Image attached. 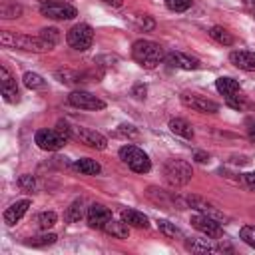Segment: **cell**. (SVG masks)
Instances as JSON below:
<instances>
[{"label":"cell","mask_w":255,"mask_h":255,"mask_svg":"<svg viewBox=\"0 0 255 255\" xmlns=\"http://www.w3.org/2000/svg\"><path fill=\"white\" fill-rule=\"evenodd\" d=\"M0 42L6 48H18V50H26V52H50L54 46L48 44L46 40H42L40 36H28V34H16L10 30H4L0 34Z\"/></svg>","instance_id":"cell-1"},{"label":"cell","mask_w":255,"mask_h":255,"mask_svg":"<svg viewBox=\"0 0 255 255\" xmlns=\"http://www.w3.org/2000/svg\"><path fill=\"white\" fill-rule=\"evenodd\" d=\"M131 58L141 66V68H155L163 58V48L157 44V42H151V40H137L133 42L131 46Z\"/></svg>","instance_id":"cell-2"},{"label":"cell","mask_w":255,"mask_h":255,"mask_svg":"<svg viewBox=\"0 0 255 255\" xmlns=\"http://www.w3.org/2000/svg\"><path fill=\"white\" fill-rule=\"evenodd\" d=\"M118 153H120V159H122L124 163H128V167H131V169L137 171V173H147V171L151 169L149 155H147L143 149H139L137 145H131V143L122 145Z\"/></svg>","instance_id":"cell-3"},{"label":"cell","mask_w":255,"mask_h":255,"mask_svg":"<svg viewBox=\"0 0 255 255\" xmlns=\"http://www.w3.org/2000/svg\"><path fill=\"white\" fill-rule=\"evenodd\" d=\"M163 175H165L169 185L181 187L191 179L193 171H191V165L183 159H167L163 163Z\"/></svg>","instance_id":"cell-4"},{"label":"cell","mask_w":255,"mask_h":255,"mask_svg":"<svg viewBox=\"0 0 255 255\" xmlns=\"http://www.w3.org/2000/svg\"><path fill=\"white\" fill-rule=\"evenodd\" d=\"M34 141H36V145H38L40 149H44V151H58V149H62V147L66 145L68 139H66V135H64L58 128H54V129L44 128V129H38V131H36Z\"/></svg>","instance_id":"cell-5"},{"label":"cell","mask_w":255,"mask_h":255,"mask_svg":"<svg viewBox=\"0 0 255 255\" xmlns=\"http://www.w3.org/2000/svg\"><path fill=\"white\" fill-rule=\"evenodd\" d=\"M66 42L74 50H80V52L88 50L92 46V42H94V30H92V26H88V24H76L66 34Z\"/></svg>","instance_id":"cell-6"},{"label":"cell","mask_w":255,"mask_h":255,"mask_svg":"<svg viewBox=\"0 0 255 255\" xmlns=\"http://www.w3.org/2000/svg\"><path fill=\"white\" fill-rule=\"evenodd\" d=\"M40 12H42V16L52 18V20H72V18L78 16V10H76L72 4L56 2V0L44 2V4L40 6Z\"/></svg>","instance_id":"cell-7"},{"label":"cell","mask_w":255,"mask_h":255,"mask_svg":"<svg viewBox=\"0 0 255 255\" xmlns=\"http://www.w3.org/2000/svg\"><path fill=\"white\" fill-rule=\"evenodd\" d=\"M197 231H201L203 235L211 237V239H219L223 235V229H221V221H217L215 217H209L205 213H199V215H191V221H189Z\"/></svg>","instance_id":"cell-8"},{"label":"cell","mask_w":255,"mask_h":255,"mask_svg":"<svg viewBox=\"0 0 255 255\" xmlns=\"http://www.w3.org/2000/svg\"><path fill=\"white\" fill-rule=\"evenodd\" d=\"M68 102L76 108H82V110H104L106 108V102L100 100L98 96L86 92V90H74L70 96H68Z\"/></svg>","instance_id":"cell-9"},{"label":"cell","mask_w":255,"mask_h":255,"mask_svg":"<svg viewBox=\"0 0 255 255\" xmlns=\"http://www.w3.org/2000/svg\"><path fill=\"white\" fill-rule=\"evenodd\" d=\"M72 131H74V135H76L82 143H86L88 147H94V149H106V147H108L106 135H102L100 131H96V129H92V128L76 126V128H72Z\"/></svg>","instance_id":"cell-10"},{"label":"cell","mask_w":255,"mask_h":255,"mask_svg":"<svg viewBox=\"0 0 255 255\" xmlns=\"http://www.w3.org/2000/svg\"><path fill=\"white\" fill-rule=\"evenodd\" d=\"M181 104L199 114H217L219 112V104H215L213 100H207L203 96H195V94H181Z\"/></svg>","instance_id":"cell-11"},{"label":"cell","mask_w":255,"mask_h":255,"mask_svg":"<svg viewBox=\"0 0 255 255\" xmlns=\"http://www.w3.org/2000/svg\"><path fill=\"white\" fill-rule=\"evenodd\" d=\"M86 217H88V225H90V227H94V229H104L106 223L112 219V211H110L108 207H104L102 203H92V205L88 207Z\"/></svg>","instance_id":"cell-12"},{"label":"cell","mask_w":255,"mask_h":255,"mask_svg":"<svg viewBox=\"0 0 255 255\" xmlns=\"http://www.w3.org/2000/svg\"><path fill=\"white\" fill-rule=\"evenodd\" d=\"M0 82H2V96L8 104H16L18 102V86L16 80L12 78V74L8 72L6 66L0 68Z\"/></svg>","instance_id":"cell-13"},{"label":"cell","mask_w":255,"mask_h":255,"mask_svg":"<svg viewBox=\"0 0 255 255\" xmlns=\"http://www.w3.org/2000/svg\"><path fill=\"white\" fill-rule=\"evenodd\" d=\"M185 203L189 205V207H193V209H197V211H201V213H205V215H209V217H215L217 221H223V219H227L215 205H211L209 201H205L203 197H197V195H189V197H185Z\"/></svg>","instance_id":"cell-14"},{"label":"cell","mask_w":255,"mask_h":255,"mask_svg":"<svg viewBox=\"0 0 255 255\" xmlns=\"http://www.w3.org/2000/svg\"><path fill=\"white\" fill-rule=\"evenodd\" d=\"M229 62L245 72H255V52L249 50H235L229 54Z\"/></svg>","instance_id":"cell-15"},{"label":"cell","mask_w":255,"mask_h":255,"mask_svg":"<svg viewBox=\"0 0 255 255\" xmlns=\"http://www.w3.org/2000/svg\"><path fill=\"white\" fill-rule=\"evenodd\" d=\"M165 60L169 66L173 68H181V70H197L199 68V60L197 58H191L183 52H167L165 54Z\"/></svg>","instance_id":"cell-16"},{"label":"cell","mask_w":255,"mask_h":255,"mask_svg":"<svg viewBox=\"0 0 255 255\" xmlns=\"http://www.w3.org/2000/svg\"><path fill=\"white\" fill-rule=\"evenodd\" d=\"M28 207H30V199H20V201H14L10 207H6V211H4V223L6 225H14L16 221H20L22 219V215L28 211Z\"/></svg>","instance_id":"cell-17"},{"label":"cell","mask_w":255,"mask_h":255,"mask_svg":"<svg viewBox=\"0 0 255 255\" xmlns=\"http://www.w3.org/2000/svg\"><path fill=\"white\" fill-rule=\"evenodd\" d=\"M122 219L129 225V227H143V229H147L149 227V219H147V215H143L141 211H137V209H122Z\"/></svg>","instance_id":"cell-18"},{"label":"cell","mask_w":255,"mask_h":255,"mask_svg":"<svg viewBox=\"0 0 255 255\" xmlns=\"http://www.w3.org/2000/svg\"><path fill=\"white\" fill-rule=\"evenodd\" d=\"M169 129H171L175 135H181V137H185V139H191V137H193V128H191V124H189L187 120H183V118H171V120H169Z\"/></svg>","instance_id":"cell-19"},{"label":"cell","mask_w":255,"mask_h":255,"mask_svg":"<svg viewBox=\"0 0 255 255\" xmlns=\"http://www.w3.org/2000/svg\"><path fill=\"white\" fill-rule=\"evenodd\" d=\"M104 231H106L108 235H112V237H118V239H128V237H129V225H128L124 219H122V221L110 219V221L106 223Z\"/></svg>","instance_id":"cell-20"},{"label":"cell","mask_w":255,"mask_h":255,"mask_svg":"<svg viewBox=\"0 0 255 255\" xmlns=\"http://www.w3.org/2000/svg\"><path fill=\"white\" fill-rule=\"evenodd\" d=\"M74 167H76L80 173H84V175H98V173L102 171L100 163H98L96 159H90V157H80V159H76Z\"/></svg>","instance_id":"cell-21"},{"label":"cell","mask_w":255,"mask_h":255,"mask_svg":"<svg viewBox=\"0 0 255 255\" xmlns=\"http://www.w3.org/2000/svg\"><path fill=\"white\" fill-rule=\"evenodd\" d=\"M215 88L219 94H223L225 98L227 96H233V94H239V84L233 80V78H219L215 82Z\"/></svg>","instance_id":"cell-22"},{"label":"cell","mask_w":255,"mask_h":255,"mask_svg":"<svg viewBox=\"0 0 255 255\" xmlns=\"http://www.w3.org/2000/svg\"><path fill=\"white\" fill-rule=\"evenodd\" d=\"M56 78H58L62 84L74 86V84H80V82H84L86 74H80V72H74V70H58V72H56Z\"/></svg>","instance_id":"cell-23"},{"label":"cell","mask_w":255,"mask_h":255,"mask_svg":"<svg viewBox=\"0 0 255 255\" xmlns=\"http://www.w3.org/2000/svg\"><path fill=\"white\" fill-rule=\"evenodd\" d=\"M147 195L155 201V203H161V205H175V203H179V205H183L179 199H175V197H169L163 189H155V187H149V191H147Z\"/></svg>","instance_id":"cell-24"},{"label":"cell","mask_w":255,"mask_h":255,"mask_svg":"<svg viewBox=\"0 0 255 255\" xmlns=\"http://www.w3.org/2000/svg\"><path fill=\"white\" fill-rule=\"evenodd\" d=\"M209 36H211L215 42H219L221 46H231V44H233L231 32H227L223 26H213V28H209Z\"/></svg>","instance_id":"cell-25"},{"label":"cell","mask_w":255,"mask_h":255,"mask_svg":"<svg viewBox=\"0 0 255 255\" xmlns=\"http://www.w3.org/2000/svg\"><path fill=\"white\" fill-rule=\"evenodd\" d=\"M22 6L20 4H16V2H4L2 6H0V18H4V20H12V18H20L22 16Z\"/></svg>","instance_id":"cell-26"},{"label":"cell","mask_w":255,"mask_h":255,"mask_svg":"<svg viewBox=\"0 0 255 255\" xmlns=\"http://www.w3.org/2000/svg\"><path fill=\"white\" fill-rule=\"evenodd\" d=\"M22 80H24V86L30 90H44L46 88V80L42 76H38L36 72H26L22 76Z\"/></svg>","instance_id":"cell-27"},{"label":"cell","mask_w":255,"mask_h":255,"mask_svg":"<svg viewBox=\"0 0 255 255\" xmlns=\"http://www.w3.org/2000/svg\"><path fill=\"white\" fill-rule=\"evenodd\" d=\"M157 229L165 235V237H169V239H175V237H183V233H181V229L179 227H175V223H169V221H165V219H159L157 221Z\"/></svg>","instance_id":"cell-28"},{"label":"cell","mask_w":255,"mask_h":255,"mask_svg":"<svg viewBox=\"0 0 255 255\" xmlns=\"http://www.w3.org/2000/svg\"><path fill=\"white\" fill-rule=\"evenodd\" d=\"M56 221H58V215H56L54 211H42V213L36 217L38 227H40V229H44V231H48L50 227H54V225H56Z\"/></svg>","instance_id":"cell-29"},{"label":"cell","mask_w":255,"mask_h":255,"mask_svg":"<svg viewBox=\"0 0 255 255\" xmlns=\"http://www.w3.org/2000/svg\"><path fill=\"white\" fill-rule=\"evenodd\" d=\"M82 215H84V211H82V199H76V201L68 207V211H66V221L76 223V221L82 219Z\"/></svg>","instance_id":"cell-30"},{"label":"cell","mask_w":255,"mask_h":255,"mask_svg":"<svg viewBox=\"0 0 255 255\" xmlns=\"http://www.w3.org/2000/svg\"><path fill=\"white\" fill-rule=\"evenodd\" d=\"M56 239L58 237L54 233H42L38 237H32L30 241H26V245H30V247H46V245H52Z\"/></svg>","instance_id":"cell-31"},{"label":"cell","mask_w":255,"mask_h":255,"mask_svg":"<svg viewBox=\"0 0 255 255\" xmlns=\"http://www.w3.org/2000/svg\"><path fill=\"white\" fill-rule=\"evenodd\" d=\"M163 2H165V6H167L171 12H185V10H189L191 4H193V0H163Z\"/></svg>","instance_id":"cell-32"},{"label":"cell","mask_w":255,"mask_h":255,"mask_svg":"<svg viewBox=\"0 0 255 255\" xmlns=\"http://www.w3.org/2000/svg\"><path fill=\"white\" fill-rule=\"evenodd\" d=\"M239 237H241L249 247L255 249V225H243V227L239 229Z\"/></svg>","instance_id":"cell-33"},{"label":"cell","mask_w":255,"mask_h":255,"mask_svg":"<svg viewBox=\"0 0 255 255\" xmlns=\"http://www.w3.org/2000/svg\"><path fill=\"white\" fill-rule=\"evenodd\" d=\"M38 36H40L42 40H46L48 44H52V46H56L58 40H60V32H58L56 28H42Z\"/></svg>","instance_id":"cell-34"},{"label":"cell","mask_w":255,"mask_h":255,"mask_svg":"<svg viewBox=\"0 0 255 255\" xmlns=\"http://www.w3.org/2000/svg\"><path fill=\"white\" fill-rule=\"evenodd\" d=\"M18 187H20L22 191H26V193H34V189H36V181H34L32 175L24 173V175L18 177Z\"/></svg>","instance_id":"cell-35"},{"label":"cell","mask_w":255,"mask_h":255,"mask_svg":"<svg viewBox=\"0 0 255 255\" xmlns=\"http://www.w3.org/2000/svg\"><path fill=\"white\" fill-rule=\"evenodd\" d=\"M225 102H227V106H231V108H235V110H241V108H245V106H247V100H245V96H241V94L227 96V98H225Z\"/></svg>","instance_id":"cell-36"},{"label":"cell","mask_w":255,"mask_h":255,"mask_svg":"<svg viewBox=\"0 0 255 255\" xmlns=\"http://www.w3.org/2000/svg\"><path fill=\"white\" fill-rule=\"evenodd\" d=\"M137 24H139L143 30H153V26H155V22H153L149 16H143V18H139V20H137Z\"/></svg>","instance_id":"cell-37"},{"label":"cell","mask_w":255,"mask_h":255,"mask_svg":"<svg viewBox=\"0 0 255 255\" xmlns=\"http://www.w3.org/2000/svg\"><path fill=\"white\" fill-rule=\"evenodd\" d=\"M118 133H122V135H137V129L133 126H120Z\"/></svg>","instance_id":"cell-38"},{"label":"cell","mask_w":255,"mask_h":255,"mask_svg":"<svg viewBox=\"0 0 255 255\" xmlns=\"http://www.w3.org/2000/svg\"><path fill=\"white\" fill-rule=\"evenodd\" d=\"M243 181L251 191H255V173H243Z\"/></svg>","instance_id":"cell-39"},{"label":"cell","mask_w":255,"mask_h":255,"mask_svg":"<svg viewBox=\"0 0 255 255\" xmlns=\"http://www.w3.org/2000/svg\"><path fill=\"white\" fill-rule=\"evenodd\" d=\"M131 94H133L135 98H139V100L145 98V86H143V84H135L133 90H131Z\"/></svg>","instance_id":"cell-40"},{"label":"cell","mask_w":255,"mask_h":255,"mask_svg":"<svg viewBox=\"0 0 255 255\" xmlns=\"http://www.w3.org/2000/svg\"><path fill=\"white\" fill-rule=\"evenodd\" d=\"M243 6H245V10L255 18V0H243Z\"/></svg>","instance_id":"cell-41"},{"label":"cell","mask_w":255,"mask_h":255,"mask_svg":"<svg viewBox=\"0 0 255 255\" xmlns=\"http://www.w3.org/2000/svg\"><path fill=\"white\" fill-rule=\"evenodd\" d=\"M195 159H197L199 163H205V161L209 159V155H207V153H203V151H195Z\"/></svg>","instance_id":"cell-42"},{"label":"cell","mask_w":255,"mask_h":255,"mask_svg":"<svg viewBox=\"0 0 255 255\" xmlns=\"http://www.w3.org/2000/svg\"><path fill=\"white\" fill-rule=\"evenodd\" d=\"M102 2H106V4H110V6H114V8H120V6L124 4V0H102Z\"/></svg>","instance_id":"cell-43"},{"label":"cell","mask_w":255,"mask_h":255,"mask_svg":"<svg viewBox=\"0 0 255 255\" xmlns=\"http://www.w3.org/2000/svg\"><path fill=\"white\" fill-rule=\"evenodd\" d=\"M247 133H249V139L255 143V124H251V126H249V131H247Z\"/></svg>","instance_id":"cell-44"}]
</instances>
